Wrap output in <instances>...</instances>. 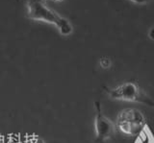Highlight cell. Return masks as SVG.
<instances>
[{
    "mask_svg": "<svg viewBox=\"0 0 154 143\" xmlns=\"http://www.w3.org/2000/svg\"><path fill=\"white\" fill-rule=\"evenodd\" d=\"M33 143H45V141H43L42 139H41V138H38V139L34 140Z\"/></svg>",
    "mask_w": 154,
    "mask_h": 143,
    "instance_id": "obj_10",
    "label": "cell"
},
{
    "mask_svg": "<svg viewBox=\"0 0 154 143\" xmlns=\"http://www.w3.org/2000/svg\"><path fill=\"white\" fill-rule=\"evenodd\" d=\"M118 128L125 135L128 136H136L142 130V126L136 125V124L126 122V121H117Z\"/></svg>",
    "mask_w": 154,
    "mask_h": 143,
    "instance_id": "obj_5",
    "label": "cell"
},
{
    "mask_svg": "<svg viewBox=\"0 0 154 143\" xmlns=\"http://www.w3.org/2000/svg\"><path fill=\"white\" fill-rule=\"evenodd\" d=\"M99 64L103 69H108L111 67V65H112V61H111V60L107 58V57H103V58H101L99 60Z\"/></svg>",
    "mask_w": 154,
    "mask_h": 143,
    "instance_id": "obj_7",
    "label": "cell"
},
{
    "mask_svg": "<svg viewBox=\"0 0 154 143\" xmlns=\"http://www.w3.org/2000/svg\"><path fill=\"white\" fill-rule=\"evenodd\" d=\"M43 1H45V0H43Z\"/></svg>",
    "mask_w": 154,
    "mask_h": 143,
    "instance_id": "obj_12",
    "label": "cell"
},
{
    "mask_svg": "<svg viewBox=\"0 0 154 143\" xmlns=\"http://www.w3.org/2000/svg\"><path fill=\"white\" fill-rule=\"evenodd\" d=\"M131 1H133L135 3H138V4H144V3H146L148 0H131Z\"/></svg>",
    "mask_w": 154,
    "mask_h": 143,
    "instance_id": "obj_9",
    "label": "cell"
},
{
    "mask_svg": "<svg viewBox=\"0 0 154 143\" xmlns=\"http://www.w3.org/2000/svg\"><path fill=\"white\" fill-rule=\"evenodd\" d=\"M117 121H126L136 125L143 127L144 124V116L143 113L136 109H125L122 111L118 115Z\"/></svg>",
    "mask_w": 154,
    "mask_h": 143,
    "instance_id": "obj_4",
    "label": "cell"
},
{
    "mask_svg": "<svg viewBox=\"0 0 154 143\" xmlns=\"http://www.w3.org/2000/svg\"><path fill=\"white\" fill-rule=\"evenodd\" d=\"M57 1H60V0H57Z\"/></svg>",
    "mask_w": 154,
    "mask_h": 143,
    "instance_id": "obj_11",
    "label": "cell"
},
{
    "mask_svg": "<svg viewBox=\"0 0 154 143\" xmlns=\"http://www.w3.org/2000/svg\"><path fill=\"white\" fill-rule=\"evenodd\" d=\"M95 109L96 115L94 121V128L96 133V140L102 142L108 139L113 135V133L115 132V125L109 118L104 116L102 112H101L99 102H95Z\"/></svg>",
    "mask_w": 154,
    "mask_h": 143,
    "instance_id": "obj_3",
    "label": "cell"
},
{
    "mask_svg": "<svg viewBox=\"0 0 154 143\" xmlns=\"http://www.w3.org/2000/svg\"><path fill=\"white\" fill-rule=\"evenodd\" d=\"M134 143H154L153 133L147 125H144L142 128V130L137 135Z\"/></svg>",
    "mask_w": 154,
    "mask_h": 143,
    "instance_id": "obj_6",
    "label": "cell"
},
{
    "mask_svg": "<svg viewBox=\"0 0 154 143\" xmlns=\"http://www.w3.org/2000/svg\"><path fill=\"white\" fill-rule=\"evenodd\" d=\"M148 37H149V39L154 40V27H152L150 30H149L148 32Z\"/></svg>",
    "mask_w": 154,
    "mask_h": 143,
    "instance_id": "obj_8",
    "label": "cell"
},
{
    "mask_svg": "<svg viewBox=\"0 0 154 143\" xmlns=\"http://www.w3.org/2000/svg\"><path fill=\"white\" fill-rule=\"evenodd\" d=\"M108 95L113 99L128 102H142L141 92L134 83H124L113 89H106Z\"/></svg>",
    "mask_w": 154,
    "mask_h": 143,
    "instance_id": "obj_2",
    "label": "cell"
},
{
    "mask_svg": "<svg viewBox=\"0 0 154 143\" xmlns=\"http://www.w3.org/2000/svg\"><path fill=\"white\" fill-rule=\"evenodd\" d=\"M27 11L28 16L31 19L45 21L57 26L63 36H69L72 33V26L69 21L45 6L41 0H30L27 3Z\"/></svg>",
    "mask_w": 154,
    "mask_h": 143,
    "instance_id": "obj_1",
    "label": "cell"
}]
</instances>
